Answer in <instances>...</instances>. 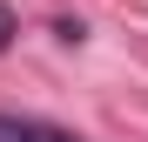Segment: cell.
Masks as SVG:
<instances>
[{
	"instance_id": "7a4b0ae2",
	"label": "cell",
	"mask_w": 148,
	"mask_h": 142,
	"mask_svg": "<svg viewBox=\"0 0 148 142\" xmlns=\"http://www.w3.org/2000/svg\"><path fill=\"white\" fill-rule=\"evenodd\" d=\"M14 34H20V20H14V7H7V0H0V54L14 47Z\"/></svg>"
},
{
	"instance_id": "6da1fadb",
	"label": "cell",
	"mask_w": 148,
	"mask_h": 142,
	"mask_svg": "<svg viewBox=\"0 0 148 142\" xmlns=\"http://www.w3.org/2000/svg\"><path fill=\"white\" fill-rule=\"evenodd\" d=\"M0 142H81L61 122H40V115H0Z\"/></svg>"
}]
</instances>
